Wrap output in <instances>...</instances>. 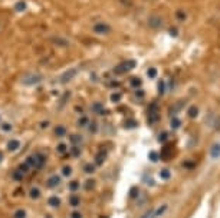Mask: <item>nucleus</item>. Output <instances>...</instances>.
<instances>
[{"instance_id":"obj_1","label":"nucleus","mask_w":220,"mask_h":218,"mask_svg":"<svg viewBox=\"0 0 220 218\" xmlns=\"http://www.w3.org/2000/svg\"><path fill=\"white\" fill-rule=\"evenodd\" d=\"M61 175H50L49 178L46 180V187L48 188H50V190H53V188H56V187L61 184Z\"/></svg>"},{"instance_id":"obj_2","label":"nucleus","mask_w":220,"mask_h":218,"mask_svg":"<svg viewBox=\"0 0 220 218\" xmlns=\"http://www.w3.org/2000/svg\"><path fill=\"white\" fill-rule=\"evenodd\" d=\"M107 159V149H101L96 152V157H95V167H101L104 161Z\"/></svg>"},{"instance_id":"obj_3","label":"nucleus","mask_w":220,"mask_h":218,"mask_svg":"<svg viewBox=\"0 0 220 218\" xmlns=\"http://www.w3.org/2000/svg\"><path fill=\"white\" fill-rule=\"evenodd\" d=\"M40 81H42V76H40V75H29L26 79H23V83H25V85H29V86H32V85L39 83Z\"/></svg>"},{"instance_id":"obj_4","label":"nucleus","mask_w":220,"mask_h":218,"mask_svg":"<svg viewBox=\"0 0 220 218\" xmlns=\"http://www.w3.org/2000/svg\"><path fill=\"white\" fill-rule=\"evenodd\" d=\"M62 204V200L59 198L58 195H52L48 198V205H49L50 208H59Z\"/></svg>"},{"instance_id":"obj_5","label":"nucleus","mask_w":220,"mask_h":218,"mask_svg":"<svg viewBox=\"0 0 220 218\" xmlns=\"http://www.w3.org/2000/svg\"><path fill=\"white\" fill-rule=\"evenodd\" d=\"M6 148H7L9 152H15V151H17V149L20 148V141H17V139H10V141L6 144Z\"/></svg>"},{"instance_id":"obj_6","label":"nucleus","mask_w":220,"mask_h":218,"mask_svg":"<svg viewBox=\"0 0 220 218\" xmlns=\"http://www.w3.org/2000/svg\"><path fill=\"white\" fill-rule=\"evenodd\" d=\"M167 211H168V205H167V204H163V205H160L157 210H154V213H153V218L163 217V215H164Z\"/></svg>"},{"instance_id":"obj_7","label":"nucleus","mask_w":220,"mask_h":218,"mask_svg":"<svg viewBox=\"0 0 220 218\" xmlns=\"http://www.w3.org/2000/svg\"><path fill=\"white\" fill-rule=\"evenodd\" d=\"M36 155V167L35 168H43L45 165H46V157H45L43 154H35Z\"/></svg>"},{"instance_id":"obj_8","label":"nucleus","mask_w":220,"mask_h":218,"mask_svg":"<svg viewBox=\"0 0 220 218\" xmlns=\"http://www.w3.org/2000/svg\"><path fill=\"white\" fill-rule=\"evenodd\" d=\"M42 195V191L39 187H32L30 190H29V197L32 198V200H39Z\"/></svg>"},{"instance_id":"obj_9","label":"nucleus","mask_w":220,"mask_h":218,"mask_svg":"<svg viewBox=\"0 0 220 218\" xmlns=\"http://www.w3.org/2000/svg\"><path fill=\"white\" fill-rule=\"evenodd\" d=\"M95 185H96V181H95L94 178H86L85 182H83V190L92 191V190H95Z\"/></svg>"},{"instance_id":"obj_10","label":"nucleus","mask_w":220,"mask_h":218,"mask_svg":"<svg viewBox=\"0 0 220 218\" xmlns=\"http://www.w3.org/2000/svg\"><path fill=\"white\" fill-rule=\"evenodd\" d=\"M210 157L213 159L220 158V144H213V147L210 148Z\"/></svg>"},{"instance_id":"obj_11","label":"nucleus","mask_w":220,"mask_h":218,"mask_svg":"<svg viewBox=\"0 0 220 218\" xmlns=\"http://www.w3.org/2000/svg\"><path fill=\"white\" fill-rule=\"evenodd\" d=\"M76 75V71L75 69H71V71H68V72H65L63 75H62V78H61V82L62 83H66V82H69L72 79V78Z\"/></svg>"},{"instance_id":"obj_12","label":"nucleus","mask_w":220,"mask_h":218,"mask_svg":"<svg viewBox=\"0 0 220 218\" xmlns=\"http://www.w3.org/2000/svg\"><path fill=\"white\" fill-rule=\"evenodd\" d=\"M110 30H111V27L107 26V25H102V23L94 26V32H96V33H108Z\"/></svg>"},{"instance_id":"obj_13","label":"nucleus","mask_w":220,"mask_h":218,"mask_svg":"<svg viewBox=\"0 0 220 218\" xmlns=\"http://www.w3.org/2000/svg\"><path fill=\"white\" fill-rule=\"evenodd\" d=\"M53 134H55V136H58V138H62V136L66 135V128L62 125H58L53 128Z\"/></svg>"},{"instance_id":"obj_14","label":"nucleus","mask_w":220,"mask_h":218,"mask_svg":"<svg viewBox=\"0 0 220 218\" xmlns=\"http://www.w3.org/2000/svg\"><path fill=\"white\" fill-rule=\"evenodd\" d=\"M72 175V167L71 165H63L61 168V177L63 178H69Z\"/></svg>"},{"instance_id":"obj_15","label":"nucleus","mask_w":220,"mask_h":218,"mask_svg":"<svg viewBox=\"0 0 220 218\" xmlns=\"http://www.w3.org/2000/svg\"><path fill=\"white\" fill-rule=\"evenodd\" d=\"M79 187H81L79 181H78V180H72L71 182L68 184V190L71 191V192H76V191H79Z\"/></svg>"},{"instance_id":"obj_16","label":"nucleus","mask_w":220,"mask_h":218,"mask_svg":"<svg viewBox=\"0 0 220 218\" xmlns=\"http://www.w3.org/2000/svg\"><path fill=\"white\" fill-rule=\"evenodd\" d=\"M135 66V62H127V63H124L122 66H118L117 68V72H127V71H130L131 68H134Z\"/></svg>"},{"instance_id":"obj_17","label":"nucleus","mask_w":220,"mask_h":218,"mask_svg":"<svg viewBox=\"0 0 220 218\" xmlns=\"http://www.w3.org/2000/svg\"><path fill=\"white\" fill-rule=\"evenodd\" d=\"M26 217H28V213L23 208H17L16 211L13 213V218H26Z\"/></svg>"},{"instance_id":"obj_18","label":"nucleus","mask_w":220,"mask_h":218,"mask_svg":"<svg viewBox=\"0 0 220 218\" xmlns=\"http://www.w3.org/2000/svg\"><path fill=\"white\" fill-rule=\"evenodd\" d=\"M95 171H96L95 164H85V165H83V172H86V174H94Z\"/></svg>"},{"instance_id":"obj_19","label":"nucleus","mask_w":220,"mask_h":218,"mask_svg":"<svg viewBox=\"0 0 220 218\" xmlns=\"http://www.w3.org/2000/svg\"><path fill=\"white\" fill-rule=\"evenodd\" d=\"M25 162L29 165V168H35V167H36V155H35V154H33V155H29Z\"/></svg>"},{"instance_id":"obj_20","label":"nucleus","mask_w":220,"mask_h":218,"mask_svg":"<svg viewBox=\"0 0 220 218\" xmlns=\"http://www.w3.org/2000/svg\"><path fill=\"white\" fill-rule=\"evenodd\" d=\"M81 204V198L78 195H71L69 197V205L71 207H78Z\"/></svg>"},{"instance_id":"obj_21","label":"nucleus","mask_w":220,"mask_h":218,"mask_svg":"<svg viewBox=\"0 0 220 218\" xmlns=\"http://www.w3.org/2000/svg\"><path fill=\"white\" fill-rule=\"evenodd\" d=\"M56 151H58V154L63 155V154L68 151V145H66L65 142H59V144L56 145Z\"/></svg>"},{"instance_id":"obj_22","label":"nucleus","mask_w":220,"mask_h":218,"mask_svg":"<svg viewBox=\"0 0 220 218\" xmlns=\"http://www.w3.org/2000/svg\"><path fill=\"white\" fill-rule=\"evenodd\" d=\"M160 177H161L163 180H170V177H171L170 169H167V168L161 169V172H160Z\"/></svg>"},{"instance_id":"obj_23","label":"nucleus","mask_w":220,"mask_h":218,"mask_svg":"<svg viewBox=\"0 0 220 218\" xmlns=\"http://www.w3.org/2000/svg\"><path fill=\"white\" fill-rule=\"evenodd\" d=\"M12 180L13 181H22L23 180V174L22 172H19V171H13V172H12Z\"/></svg>"},{"instance_id":"obj_24","label":"nucleus","mask_w":220,"mask_h":218,"mask_svg":"<svg viewBox=\"0 0 220 218\" xmlns=\"http://www.w3.org/2000/svg\"><path fill=\"white\" fill-rule=\"evenodd\" d=\"M29 165L26 162H23V164H20V165H19V167H17V171H19V172H22V174H26V172H29Z\"/></svg>"},{"instance_id":"obj_25","label":"nucleus","mask_w":220,"mask_h":218,"mask_svg":"<svg viewBox=\"0 0 220 218\" xmlns=\"http://www.w3.org/2000/svg\"><path fill=\"white\" fill-rule=\"evenodd\" d=\"M89 124V118L88 116H81L79 121H78V125L79 126H86Z\"/></svg>"},{"instance_id":"obj_26","label":"nucleus","mask_w":220,"mask_h":218,"mask_svg":"<svg viewBox=\"0 0 220 218\" xmlns=\"http://www.w3.org/2000/svg\"><path fill=\"white\" fill-rule=\"evenodd\" d=\"M79 155H81V148H79V145H75L72 148V157L73 158H79Z\"/></svg>"},{"instance_id":"obj_27","label":"nucleus","mask_w":220,"mask_h":218,"mask_svg":"<svg viewBox=\"0 0 220 218\" xmlns=\"http://www.w3.org/2000/svg\"><path fill=\"white\" fill-rule=\"evenodd\" d=\"M69 218H83V215H82L81 211L73 210V211H71V214H69Z\"/></svg>"},{"instance_id":"obj_28","label":"nucleus","mask_w":220,"mask_h":218,"mask_svg":"<svg viewBox=\"0 0 220 218\" xmlns=\"http://www.w3.org/2000/svg\"><path fill=\"white\" fill-rule=\"evenodd\" d=\"M160 154L158 152H154V151H153V152H150V161H151V162H157V161H158L160 159V157H158Z\"/></svg>"},{"instance_id":"obj_29","label":"nucleus","mask_w":220,"mask_h":218,"mask_svg":"<svg viewBox=\"0 0 220 218\" xmlns=\"http://www.w3.org/2000/svg\"><path fill=\"white\" fill-rule=\"evenodd\" d=\"M71 139H72V142H73V145H81V142H82V138L79 135H72Z\"/></svg>"},{"instance_id":"obj_30","label":"nucleus","mask_w":220,"mask_h":218,"mask_svg":"<svg viewBox=\"0 0 220 218\" xmlns=\"http://www.w3.org/2000/svg\"><path fill=\"white\" fill-rule=\"evenodd\" d=\"M102 109H104V106L101 104H96V102H95V104L92 105V111H94V112H102Z\"/></svg>"},{"instance_id":"obj_31","label":"nucleus","mask_w":220,"mask_h":218,"mask_svg":"<svg viewBox=\"0 0 220 218\" xmlns=\"http://www.w3.org/2000/svg\"><path fill=\"white\" fill-rule=\"evenodd\" d=\"M183 167H184V168H187V169H193L194 167H196V164L193 162V161H190V162H188V161H186V162H183Z\"/></svg>"},{"instance_id":"obj_32","label":"nucleus","mask_w":220,"mask_h":218,"mask_svg":"<svg viewBox=\"0 0 220 218\" xmlns=\"http://www.w3.org/2000/svg\"><path fill=\"white\" fill-rule=\"evenodd\" d=\"M153 213H154V210H148L147 213H144L140 218H153Z\"/></svg>"},{"instance_id":"obj_33","label":"nucleus","mask_w":220,"mask_h":218,"mask_svg":"<svg viewBox=\"0 0 220 218\" xmlns=\"http://www.w3.org/2000/svg\"><path fill=\"white\" fill-rule=\"evenodd\" d=\"M2 129H3L5 132H10L12 131V125L10 124H7V122H6V124H2Z\"/></svg>"},{"instance_id":"obj_34","label":"nucleus","mask_w":220,"mask_h":218,"mask_svg":"<svg viewBox=\"0 0 220 218\" xmlns=\"http://www.w3.org/2000/svg\"><path fill=\"white\" fill-rule=\"evenodd\" d=\"M137 195H138V188L137 187H134V188H131V191H130V197L135 198Z\"/></svg>"},{"instance_id":"obj_35","label":"nucleus","mask_w":220,"mask_h":218,"mask_svg":"<svg viewBox=\"0 0 220 218\" xmlns=\"http://www.w3.org/2000/svg\"><path fill=\"white\" fill-rule=\"evenodd\" d=\"M131 85L134 88H140V86H141V81H140V79H132V81H131Z\"/></svg>"},{"instance_id":"obj_36","label":"nucleus","mask_w":220,"mask_h":218,"mask_svg":"<svg viewBox=\"0 0 220 218\" xmlns=\"http://www.w3.org/2000/svg\"><path fill=\"white\" fill-rule=\"evenodd\" d=\"M197 115V108H191L190 111H188V116H191V118H194Z\"/></svg>"},{"instance_id":"obj_37","label":"nucleus","mask_w":220,"mask_h":218,"mask_svg":"<svg viewBox=\"0 0 220 218\" xmlns=\"http://www.w3.org/2000/svg\"><path fill=\"white\" fill-rule=\"evenodd\" d=\"M120 98H121V95H120V93H114V95H112V102H118V101H120Z\"/></svg>"},{"instance_id":"obj_38","label":"nucleus","mask_w":220,"mask_h":218,"mask_svg":"<svg viewBox=\"0 0 220 218\" xmlns=\"http://www.w3.org/2000/svg\"><path fill=\"white\" fill-rule=\"evenodd\" d=\"M155 75H157V71H155V69H150L148 71V76L150 78H154Z\"/></svg>"},{"instance_id":"obj_39","label":"nucleus","mask_w":220,"mask_h":218,"mask_svg":"<svg viewBox=\"0 0 220 218\" xmlns=\"http://www.w3.org/2000/svg\"><path fill=\"white\" fill-rule=\"evenodd\" d=\"M171 126H173V128H177V126H180V122H177V119H173Z\"/></svg>"},{"instance_id":"obj_40","label":"nucleus","mask_w":220,"mask_h":218,"mask_svg":"<svg viewBox=\"0 0 220 218\" xmlns=\"http://www.w3.org/2000/svg\"><path fill=\"white\" fill-rule=\"evenodd\" d=\"M3 158H5V157H3V152H2V151H0V162H2V161H3Z\"/></svg>"}]
</instances>
